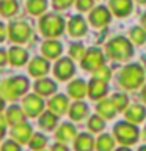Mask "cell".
<instances>
[{
  "label": "cell",
  "mask_w": 146,
  "mask_h": 151,
  "mask_svg": "<svg viewBox=\"0 0 146 151\" xmlns=\"http://www.w3.org/2000/svg\"><path fill=\"white\" fill-rule=\"evenodd\" d=\"M143 135H145V139H146V127H145V134Z\"/></svg>",
  "instance_id": "816d5d0a"
},
{
  "label": "cell",
  "mask_w": 146,
  "mask_h": 151,
  "mask_svg": "<svg viewBox=\"0 0 146 151\" xmlns=\"http://www.w3.org/2000/svg\"><path fill=\"white\" fill-rule=\"evenodd\" d=\"M3 109H5V99H3L2 94H0V112H2Z\"/></svg>",
  "instance_id": "f6af8a7d"
},
{
  "label": "cell",
  "mask_w": 146,
  "mask_h": 151,
  "mask_svg": "<svg viewBox=\"0 0 146 151\" xmlns=\"http://www.w3.org/2000/svg\"><path fill=\"white\" fill-rule=\"evenodd\" d=\"M52 151H69V148L64 143H60L58 142V143H55L54 146H52Z\"/></svg>",
  "instance_id": "ab89813d"
},
{
  "label": "cell",
  "mask_w": 146,
  "mask_h": 151,
  "mask_svg": "<svg viewBox=\"0 0 146 151\" xmlns=\"http://www.w3.org/2000/svg\"><path fill=\"white\" fill-rule=\"evenodd\" d=\"M6 116H5V113H0V126H5L6 124Z\"/></svg>",
  "instance_id": "7bdbcfd3"
},
{
  "label": "cell",
  "mask_w": 146,
  "mask_h": 151,
  "mask_svg": "<svg viewBox=\"0 0 146 151\" xmlns=\"http://www.w3.org/2000/svg\"><path fill=\"white\" fill-rule=\"evenodd\" d=\"M72 2L74 0H52V5H54V8L57 11H61V9L69 8L72 5Z\"/></svg>",
  "instance_id": "74e56055"
},
{
  "label": "cell",
  "mask_w": 146,
  "mask_h": 151,
  "mask_svg": "<svg viewBox=\"0 0 146 151\" xmlns=\"http://www.w3.org/2000/svg\"><path fill=\"white\" fill-rule=\"evenodd\" d=\"M141 99H143V102H146V87H143L141 90Z\"/></svg>",
  "instance_id": "bcb514c9"
},
{
  "label": "cell",
  "mask_w": 146,
  "mask_h": 151,
  "mask_svg": "<svg viewBox=\"0 0 146 151\" xmlns=\"http://www.w3.org/2000/svg\"><path fill=\"white\" fill-rule=\"evenodd\" d=\"M39 30L46 38H57L64 30V19L57 13L44 14L39 21Z\"/></svg>",
  "instance_id": "277c9868"
},
{
  "label": "cell",
  "mask_w": 146,
  "mask_h": 151,
  "mask_svg": "<svg viewBox=\"0 0 146 151\" xmlns=\"http://www.w3.org/2000/svg\"><path fill=\"white\" fill-rule=\"evenodd\" d=\"M104 126H105V123H104V118L101 115H93L88 121V129L91 132H101Z\"/></svg>",
  "instance_id": "d6a6232c"
},
{
  "label": "cell",
  "mask_w": 146,
  "mask_h": 151,
  "mask_svg": "<svg viewBox=\"0 0 146 151\" xmlns=\"http://www.w3.org/2000/svg\"><path fill=\"white\" fill-rule=\"evenodd\" d=\"M116 151H130L129 148H127V146H122V148H118Z\"/></svg>",
  "instance_id": "c3c4849f"
},
{
  "label": "cell",
  "mask_w": 146,
  "mask_h": 151,
  "mask_svg": "<svg viewBox=\"0 0 146 151\" xmlns=\"http://www.w3.org/2000/svg\"><path fill=\"white\" fill-rule=\"evenodd\" d=\"M55 90H57V83L47 77H42L35 83V91L39 96H50V94L55 93Z\"/></svg>",
  "instance_id": "ffe728a7"
},
{
  "label": "cell",
  "mask_w": 146,
  "mask_h": 151,
  "mask_svg": "<svg viewBox=\"0 0 146 151\" xmlns=\"http://www.w3.org/2000/svg\"><path fill=\"white\" fill-rule=\"evenodd\" d=\"M126 118H127V121L138 124V123H141L146 118V109L143 106H140V104H134V106L127 107Z\"/></svg>",
  "instance_id": "7402d4cb"
},
{
  "label": "cell",
  "mask_w": 146,
  "mask_h": 151,
  "mask_svg": "<svg viewBox=\"0 0 146 151\" xmlns=\"http://www.w3.org/2000/svg\"><path fill=\"white\" fill-rule=\"evenodd\" d=\"M19 9V5L16 0H3L0 2V14L5 17H11L17 13Z\"/></svg>",
  "instance_id": "f1b7e54d"
},
{
  "label": "cell",
  "mask_w": 146,
  "mask_h": 151,
  "mask_svg": "<svg viewBox=\"0 0 146 151\" xmlns=\"http://www.w3.org/2000/svg\"><path fill=\"white\" fill-rule=\"evenodd\" d=\"M96 148H97V151H113V148H115V140H113L112 135L102 134L96 142Z\"/></svg>",
  "instance_id": "f546056e"
},
{
  "label": "cell",
  "mask_w": 146,
  "mask_h": 151,
  "mask_svg": "<svg viewBox=\"0 0 146 151\" xmlns=\"http://www.w3.org/2000/svg\"><path fill=\"white\" fill-rule=\"evenodd\" d=\"M5 135V126H0V139Z\"/></svg>",
  "instance_id": "7dc6e473"
},
{
  "label": "cell",
  "mask_w": 146,
  "mask_h": 151,
  "mask_svg": "<svg viewBox=\"0 0 146 151\" xmlns=\"http://www.w3.org/2000/svg\"><path fill=\"white\" fill-rule=\"evenodd\" d=\"M41 52L46 58H58L61 55V52H63V46H61L60 41L49 40L41 46Z\"/></svg>",
  "instance_id": "e0dca14e"
},
{
  "label": "cell",
  "mask_w": 146,
  "mask_h": 151,
  "mask_svg": "<svg viewBox=\"0 0 146 151\" xmlns=\"http://www.w3.org/2000/svg\"><path fill=\"white\" fill-rule=\"evenodd\" d=\"M108 6H110V11L115 14V16L126 17L132 13L134 5H132V0H110Z\"/></svg>",
  "instance_id": "7c38bea8"
},
{
  "label": "cell",
  "mask_w": 146,
  "mask_h": 151,
  "mask_svg": "<svg viewBox=\"0 0 146 151\" xmlns=\"http://www.w3.org/2000/svg\"><path fill=\"white\" fill-rule=\"evenodd\" d=\"M94 146V139L89 134H80L74 142L75 151H93Z\"/></svg>",
  "instance_id": "484cf974"
},
{
  "label": "cell",
  "mask_w": 146,
  "mask_h": 151,
  "mask_svg": "<svg viewBox=\"0 0 146 151\" xmlns=\"http://www.w3.org/2000/svg\"><path fill=\"white\" fill-rule=\"evenodd\" d=\"M112 101H113V104H115V107H116L118 112L127 109V104H129V99H127V96H126V94H122V93H115L112 96Z\"/></svg>",
  "instance_id": "836d02e7"
},
{
  "label": "cell",
  "mask_w": 146,
  "mask_h": 151,
  "mask_svg": "<svg viewBox=\"0 0 146 151\" xmlns=\"http://www.w3.org/2000/svg\"><path fill=\"white\" fill-rule=\"evenodd\" d=\"M25 115L27 113L24 112V109L17 107V106L8 107L6 113H5L8 124H11V126H17V124H21V123H25Z\"/></svg>",
  "instance_id": "ac0fdd59"
},
{
  "label": "cell",
  "mask_w": 146,
  "mask_h": 151,
  "mask_svg": "<svg viewBox=\"0 0 146 151\" xmlns=\"http://www.w3.org/2000/svg\"><path fill=\"white\" fill-rule=\"evenodd\" d=\"M96 110H97V113H99L102 118L110 120V118L115 116L116 107H115V104H113L112 99H101V101H99V104H97V107H96Z\"/></svg>",
  "instance_id": "cb8c5ba5"
},
{
  "label": "cell",
  "mask_w": 146,
  "mask_h": 151,
  "mask_svg": "<svg viewBox=\"0 0 146 151\" xmlns=\"http://www.w3.org/2000/svg\"><path fill=\"white\" fill-rule=\"evenodd\" d=\"M74 73H75V66L72 63V60L68 58V57L60 58L54 66V74L58 80H68L74 76Z\"/></svg>",
  "instance_id": "9c48e42d"
},
{
  "label": "cell",
  "mask_w": 146,
  "mask_h": 151,
  "mask_svg": "<svg viewBox=\"0 0 146 151\" xmlns=\"http://www.w3.org/2000/svg\"><path fill=\"white\" fill-rule=\"evenodd\" d=\"M143 82H145V71L137 63L126 65L120 73V77H118V83L126 90L140 88Z\"/></svg>",
  "instance_id": "6da1fadb"
},
{
  "label": "cell",
  "mask_w": 146,
  "mask_h": 151,
  "mask_svg": "<svg viewBox=\"0 0 146 151\" xmlns=\"http://www.w3.org/2000/svg\"><path fill=\"white\" fill-rule=\"evenodd\" d=\"M105 54L112 60L127 61L134 55V47H132L130 41L127 38L118 36V38H113L112 41H108V44L105 46Z\"/></svg>",
  "instance_id": "3957f363"
},
{
  "label": "cell",
  "mask_w": 146,
  "mask_h": 151,
  "mask_svg": "<svg viewBox=\"0 0 146 151\" xmlns=\"http://www.w3.org/2000/svg\"><path fill=\"white\" fill-rule=\"evenodd\" d=\"M77 131H75V126L71 124V123H63L55 132V137L60 143H68V142H72L77 139Z\"/></svg>",
  "instance_id": "5bb4252c"
},
{
  "label": "cell",
  "mask_w": 146,
  "mask_h": 151,
  "mask_svg": "<svg viewBox=\"0 0 146 151\" xmlns=\"http://www.w3.org/2000/svg\"><path fill=\"white\" fill-rule=\"evenodd\" d=\"M8 60L11 61V65H14V66H22L24 63H27L28 54H27L25 49L14 46L8 50Z\"/></svg>",
  "instance_id": "603a6c76"
},
{
  "label": "cell",
  "mask_w": 146,
  "mask_h": 151,
  "mask_svg": "<svg viewBox=\"0 0 146 151\" xmlns=\"http://www.w3.org/2000/svg\"><path fill=\"white\" fill-rule=\"evenodd\" d=\"M68 32L71 36L74 38H79V36H83L85 33H87V22H85V19L77 14V16H72L69 19L68 22Z\"/></svg>",
  "instance_id": "4fadbf2b"
},
{
  "label": "cell",
  "mask_w": 146,
  "mask_h": 151,
  "mask_svg": "<svg viewBox=\"0 0 146 151\" xmlns=\"http://www.w3.org/2000/svg\"><path fill=\"white\" fill-rule=\"evenodd\" d=\"M0 2H3V0H0Z\"/></svg>",
  "instance_id": "db71d44e"
},
{
  "label": "cell",
  "mask_w": 146,
  "mask_h": 151,
  "mask_svg": "<svg viewBox=\"0 0 146 151\" xmlns=\"http://www.w3.org/2000/svg\"><path fill=\"white\" fill-rule=\"evenodd\" d=\"M8 35L9 40L13 42H17V44H22V42H27L28 38L31 36V28L27 22H11L8 27Z\"/></svg>",
  "instance_id": "52a82bcc"
},
{
  "label": "cell",
  "mask_w": 146,
  "mask_h": 151,
  "mask_svg": "<svg viewBox=\"0 0 146 151\" xmlns=\"http://www.w3.org/2000/svg\"><path fill=\"white\" fill-rule=\"evenodd\" d=\"M138 151H146V146H141V148H140Z\"/></svg>",
  "instance_id": "f907efd6"
},
{
  "label": "cell",
  "mask_w": 146,
  "mask_h": 151,
  "mask_svg": "<svg viewBox=\"0 0 146 151\" xmlns=\"http://www.w3.org/2000/svg\"><path fill=\"white\" fill-rule=\"evenodd\" d=\"M6 58H8V54L5 49H0V66H3L6 63Z\"/></svg>",
  "instance_id": "60d3db41"
},
{
  "label": "cell",
  "mask_w": 146,
  "mask_h": 151,
  "mask_svg": "<svg viewBox=\"0 0 146 151\" xmlns=\"http://www.w3.org/2000/svg\"><path fill=\"white\" fill-rule=\"evenodd\" d=\"M49 61L42 57H35L30 63H28V74L33 77H44L49 73Z\"/></svg>",
  "instance_id": "8fae6325"
},
{
  "label": "cell",
  "mask_w": 146,
  "mask_h": 151,
  "mask_svg": "<svg viewBox=\"0 0 146 151\" xmlns=\"http://www.w3.org/2000/svg\"><path fill=\"white\" fill-rule=\"evenodd\" d=\"M27 9L33 16H39L47 9V0H27Z\"/></svg>",
  "instance_id": "83f0119b"
},
{
  "label": "cell",
  "mask_w": 146,
  "mask_h": 151,
  "mask_svg": "<svg viewBox=\"0 0 146 151\" xmlns=\"http://www.w3.org/2000/svg\"><path fill=\"white\" fill-rule=\"evenodd\" d=\"M85 52L87 50H85L83 44H80V42H74V44H71V47H69V55H71V58H74V60H82Z\"/></svg>",
  "instance_id": "e575fe53"
},
{
  "label": "cell",
  "mask_w": 146,
  "mask_h": 151,
  "mask_svg": "<svg viewBox=\"0 0 146 151\" xmlns=\"http://www.w3.org/2000/svg\"><path fill=\"white\" fill-rule=\"evenodd\" d=\"M141 27H143L145 30H146V13L143 14V16H141Z\"/></svg>",
  "instance_id": "ee69618b"
},
{
  "label": "cell",
  "mask_w": 146,
  "mask_h": 151,
  "mask_svg": "<svg viewBox=\"0 0 146 151\" xmlns=\"http://www.w3.org/2000/svg\"><path fill=\"white\" fill-rule=\"evenodd\" d=\"M39 151H44V150H39Z\"/></svg>",
  "instance_id": "f5cc1de1"
},
{
  "label": "cell",
  "mask_w": 146,
  "mask_h": 151,
  "mask_svg": "<svg viewBox=\"0 0 146 151\" xmlns=\"http://www.w3.org/2000/svg\"><path fill=\"white\" fill-rule=\"evenodd\" d=\"M68 107H69V101H68V98H66L64 94H57V96H54L49 101L50 112L57 113V115H63V113H66Z\"/></svg>",
  "instance_id": "44dd1931"
},
{
  "label": "cell",
  "mask_w": 146,
  "mask_h": 151,
  "mask_svg": "<svg viewBox=\"0 0 146 151\" xmlns=\"http://www.w3.org/2000/svg\"><path fill=\"white\" fill-rule=\"evenodd\" d=\"M2 151H22L16 140H6L2 145Z\"/></svg>",
  "instance_id": "f35d334b"
},
{
  "label": "cell",
  "mask_w": 146,
  "mask_h": 151,
  "mask_svg": "<svg viewBox=\"0 0 146 151\" xmlns=\"http://www.w3.org/2000/svg\"><path fill=\"white\" fill-rule=\"evenodd\" d=\"M110 77H112V71L105 65H104L102 68H99L97 71H94V79H99V80L107 82V80H110Z\"/></svg>",
  "instance_id": "d590c367"
},
{
  "label": "cell",
  "mask_w": 146,
  "mask_h": 151,
  "mask_svg": "<svg viewBox=\"0 0 146 151\" xmlns=\"http://www.w3.org/2000/svg\"><path fill=\"white\" fill-rule=\"evenodd\" d=\"M87 115H88V106L82 101H75L72 106L69 107V116L75 121L83 120Z\"/></svg>",
  "instance_id": "d4e9b609"
},
{
  "label": "cell",
  "mask_w": 146,
  "mask_h": 151,
  "mask_svg": "<svg viewBox=\"0 0 146 151\" xmlns=\"http://www.w3.org/2000/svg\"><path fill=\"white\" fill-rule=\"evenodd\" d=\"M89 24L96 28H101V27H105L112 19V13L110 9L105 8V6H96L91 9L89 13Z\"/></svg>",
  "instance_id": "30bf717a"
},
{
  "label": "cell",
  "mask_w": 146,
  "mask_h": 151,
  "mask_svg": "<svg viewBox=\"0 0 146 151\" xmlns=\"http://www.w3.org/2000/svg\"><path fill=\"white\" fill-rule=\"evenodd\" d=\"M31 150L35 151H39V150H44V146L47 145V137L42 135V134H33L30 142H28Z\"/></svg>",
  "instance_id": "1f68e13d"
},
{
  "label": "cell",
  "mask_w": 146,
  "mask_h": 151,
  "mask_svg": "<svg viewBox=\"0 0 146 151\" xmlns=\"http://www.w3.org/2000/svg\"><path fill=\"white\" fill-rule=\"evenodd\" d=\"M87 93H88V87L82 79H75L68 85V94L71 98L77 99V101H80Z\"/></svg>",
  "instance_id": "d6986e66"
},
{
  "label": "cell",
  "mask_w": 146,
  "mask_h": 151,
  "mask_svg": "<svg viewBox=\"0 0 146 151\" xmlns=\"http://www.w3.org/2000/svg\"><path fill=\"white\" fill-rule=\"evenodd\" d=\"M104 61H105V57H104V52L97 47H91L85 52L83 58H82V68L87 71H97L99 68L104 66Z\"/></svg>",
  "instance_id": "8992f818"
},
{
  "label": "cell",
  "mask_w": 146,
  "mask_h": 151,
  "mask_svg": "<svg viewBox=\"0 0 146 151\" xmlns=\"http://www.w3.org/2000/svg\"><path fill=\"white\" fill-rule=\"evenodd\" d=\"M138 3H141V5H146V0H137Z\"/></svg>",
  "instance_id": "681fc988"
},
{
  "label": "cell",
  "mask_w": 146,
  "mask_h": 151,
  "mask_svg": "<svg viewBox=\"0 0 146 151\" xmlns=\"http://www.w3.org/2000/svg\"><path fill=\"white\" fill-rule=\"evenodd\" d=\"M57 121H58L57 113L50 112V110L49 112H42L41 116H39V126L46 131H54L57 127Z\"/></svg>",
  "instance_id": "4316f807"
},
{
  "label": "cell",
  "mask_w": 146,
  "mask_h": 151,
  "mask_svg": "<svg viewBox=\"0 0 146 151\" xmlns=\"http://www.w3.org/2000/svg\"><path fill=\"white\" fill-rule=\"evenodd\" d=\"M11 137L17 143H27L31 139V126H28L27 123H21L17 126H13Z\"/></svg>",
  "instance_id": "2e32d148"
},
{
  "label": "cell",
  "mask_w": 146,
  "mask_h": 151,
  "mask_svg": "<svg viewBox=\"0 0 146 151\" xmlns=\"http://www.w3.org/2000/svg\"><path fill=\"white\" fill-rule=\"evenodd\" d=\"M107 91H108L107 82L94 79V77L91 79V82H89V85H88V96L91 99H104Z\"/></svg>",
  "instance_id": "9a60e30c"
},
{
  "label": "cell",
  "mask_w": 146,
  "mask_h": 151,
  "mask_svg": "<svg viewBox=\"0 0 146 151\" xmlns=\"http://www.w3.org/2000/svg\"><path fill=\"white\" fill-rule=\"evenodd\" d=\"M22 109L28 116H38L39 113H42L44 101H42V98L39 94H28V96L24 98Z\"/></svg>",
  "instance_id": "ba28073f"
},
{
  "label": "cell",
  "mask_w": 146,
  "mask_h": 151,
  "mask_svg": "<svg viewBox=\"0 0 146 151\" xmlns=\"http://www.w3.org/2000/svg\"><path fill=\"white\" fill-rule=\"evenodd\" d=\"M129 36H130V41L134 42V44H145L146 42V30L143 27H134L130 28L129 32Z\"/></svg>",
  "instance_id": "4dcf8cb0"
},
{
  "label": "cell",
  "mask_w": 146,
  "mask_h": 151,
  "mask_svg": "<svg viewBox=\"0 0 146 151\" xmlns=\"http://www.w3.org/2000/svg\"><path fill=\"white\" fill-rule=\"evenodd\" d=\"M75 5H77L79 11H91V8L94 5V0H77Z\"/></svg>",
  "instance_id": "8d00e7d4"
},
{
  "label": "cell",
  "mask_w": 146,
  "mask_h": 151,
  "mask_svg": "<svg viewBox=\"0 0 146 151\" xmlns=\"http://www.w3.org/2000/svg\"><path fill=\"white\" fill-rule=\"evenodd\" d=\"M113 134H115V139L120 142L121 145H134L137 140H138L140 131L138 127L134 126L130 121H120L116 123L115 127H113Z\"/></svg>",
  "instance_id": "5b68a950"
},
{
  "label": "cell",
  "mask_w": 146,
  "mask_h": 151,
  "mask_svg": "<svg viewBox=\"0 0 146 151\" xmlns=\"http://www.w3.org/2000/svg\"><path fill=\"white\" fill-rule=\"evenodd\" d=\"M5 38H6V28H5L3 24H0V42L5 41Z\"/></svg>",
  "instance_id": "b9f144b4"
},
{
  "label": "cell",
  "mask_w": 146,
  "mask_h": 151,
  "mask_svg": "<svg viewBox=\"0 0 146 151\" xmlns=\"http://www.w3.org/2000/svg\"><path fill=\"white\" fill-rule=\"evenodd\" d=\"M28 90V80L24 76H14V77L5 79L0 82V94L6 101H14L22 96Z\"/></svg>",
  "instance_id": "7a4b0ae2"
}]
</instances>
